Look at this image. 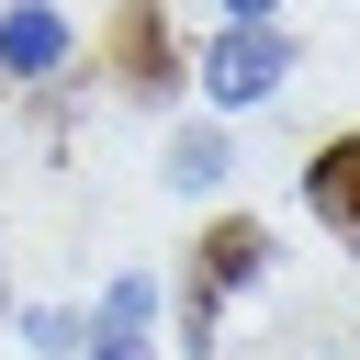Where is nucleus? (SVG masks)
<instances>
[{"instance_id":"obj_1","label":"nucleus","mask_w":360,"mask_h":360,"mask_svg":"<svg viewBox=\"0 0 360 360\" xmlns=\"http://www.w3.org/2000/svg\"><path fill=\"white\" fill-rule=\"evenodd\" d=\"M292 79V34L281 22H225L214 45H202V101L214 112H248V101H270Z\"/></svg>"},{"instance_id":"obj_2","label":"nucleus","mask_w":360,"mask_h":360,"mask_svg":"<svg viewBox=\"0 0 360 360\" xmlns=\"http://www.w3.org/2000/svg\"><path fill=\"white\" fill-rule=\"evenodd\" d=\"M259 270H270V236H259L248 214H225V225L191 248V281H180V326H191V349L214 338V304H225V292H248Z\"/></svg>"},{"instance_id":"obj_3","label":"nucleus","mask_w":360,"mask_h":360,"mask_svg":"<svg viewBox=\"0 0 360 360\" xmlns=\"http://www.w3.org/2000/svg\"><path fill=\"white\" fill-rule=\"evenodd\" d=\"M112 68H124V90H135V101H158V90L180 79V56H169V22H158V0H124V11H112Z\"/></svg>"},{"instance_id":"obj_4","label":"nucleus","mask_w":360,"mask_h":360,"mask_svg":"<svg viewBox=\"0 0 360 360\" xmlns=\"http://www.w3.org/2000/svg\"><path fill=\"white\" fill-rule=\"evenodd\" d=\"M68 11L56 0H22V11H0V79H45V68H68Z\"/></svg>"},{"instance_id":"obj_5","label":"nucleus","mask_w":360,"mask_h":360,"mask_svg":"<svg viewBox=\"0 0 360 360\" xmlns=\"http://www.w3.org/2000/svg\"><path fill=\"white\" fill-rule=\"evenodd\" d=\"M304 202H315V225H326L338 248H360V135L315 146V169H304Z\"/></svg>"},{"instance_id":"obj_6","label":"nucleus","mask_w":360,"mask_h":360,"mask_svg":"<svg viewBox=\"0 0 360 360\" xmlns=\"http://www.w3.org/2000/svg\"><path fill=\"white\" fill-rule=\"evenodd\" d=\"M146 315H158V281H146V270H124V281L101 292V315H90V349H79V360H158V349H146Z\"/></svg>"},{"instance_id":"obj_7","label":"nucleus","mask_w":360,"mask_h":360,"mask_svg":"<svg viewBox=\"0 0 360 360\" xmlns=\"http://www.w3.org/2000/svg\"><path fill=\"white\" fill-rule=\"evenodd\" d=\"M214 180H225V135L214 124H180L169 135V191H214Z\"/></svg>"},{"instance_id":"obj_8","label":"nucleus","mask_w":360,"mask_h":360,"mask_svg":"<svg viewBox=\"0 0 360 360\" xmlns=\"http://www.w3.org/2000/svg\"><path fill=\"white\" fill-rule=\"evenodd\" d=\"M22 338H34L45 360H79V349H90V315H68V304H34V315H22Z\"/></svg>"},{"instance_id":"obj_9","label":"nucleus","mask_w":360,"mask_h":360,"mask_svg":"<svg viewBox=\"0 0 360 360\" xmlns=\"http://www.w3.org/2000/svg\"><path fill=\"white\" fill-rule=\"evenodd\" d=\"M270 11H281V0H225V22H270Z\"/></svg>"}]
</instances>
